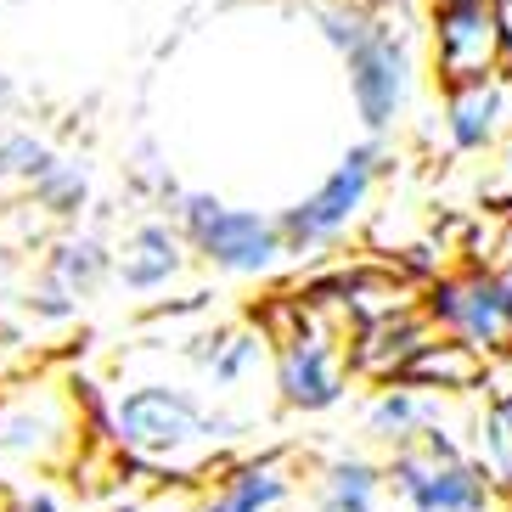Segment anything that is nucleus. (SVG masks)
<instances>
[{"mask_svg":"<svg viewBox=\"0 0 512 512\" xmlns=\"http://www.w3.org/2000/svg\"><path fill=\"white\" fill-rule=\"evenodd\" d=\"M113 434H119L124 451L147 456V462H197L203 451H214L220 439H231L226 417H209L186 389H169V383H141V389L119 394L113 406Z\"/></svg>","mask_w":512,"mask_h":512,"instance_id":"f257e3e1","label":"nucleus"},{"mask_svg":"<svg viewBox=\"0 0 512 512\" xmlns=\"http://www.w3.org/2000/svg\"><path fill=\"white\" fill-rule=\"evenodd\" d=\"M389 169H394V158H389V147H383L377 136H366L361 147H349L344 164L332 169V175L304 197V203H293V209L282 214L287 254H316V248H332V242H338L366 214V197H372V186L383 181Z\"/></svg>","mask_w":512,"mask_h":512,"instance_id":"f03ea898","label":"nucleus"},{"mask_svg":"<svg viewBox=\"0 0 512 512\" xmlns=\"http://www.w3.org/2000/svg\"><path fill=\"white\" fill-rule=\"evenodd\" d=\"M175 214H181L186 242L226 276H265L287 259L282 220H271L259 209H226L209 192H186Z\"/></svg>","mask_w":512,"mask_h":512,"instance_id":"7ed1b4c3","label":"nucleus"},{"mask_svg":"<svg viewBox=\"0 0 512 512\" xmlns=\"http://www.w3.org/2000/svg\"><path fill=\"white\" fill-rule=\"evenodd\" d=\"M428 46L439 85L496 79L507 62V12L501 0H428Z\"/></svg>","mask_w":512,"mask_h":512,"instance_id":"20e7f679","label":"nucleus"},{"mask_svg":"<svg viewBox=\"0 0 512 512\" xmlns=\"http://www.w3.org/2000/svg\"><path fill=\"white\" fill-rule=\"evenodd\" d=\"M422 310H428L434 327L479 344L484 355H507L512 349V282L496 271H479L473 265V271L439 276L422 293Z\"/></svg>","mask_w":512,"mask_h":512,"instance_id":"39448f33","label":"nucleus"},{"mask_svg":"<svg viewBox=\"0 0 512 512\" xmlns=\"http://www.w3.org/2000/svg\"><path fill=\"white\" fill-rule=\"evenodd\" d=\"M344 68H349V102L361 113L366 136H383L406 113L411 96V40L400 29V17H389V6L377 17V29L344 57Z\"/></svg>","mask_w":512,"mask_h":512,"instance_id":"423d86ee","label":"nucleus"},{"mask_svg":"<svg viewBox=\"0 0 512 512\" xmlns=\"http://www.w3.org/2000/svg\"><path fill=\"white\" fill-rule=\"evenodd\" d=\"M389 479L411 501V512H484L490 507V479L462 451H434V445L400 451Z\"/></svg>","mask_w":512,"mask_h":512,"instance_id":"0eeeda50","label":"nucleus"},{"mask_svg":"<svg viewBox=\"0 0 512 512\" xmlns=\"http://www.w3.org/2000/svg\"><path fill=\"white\" fill-rule=\"evenodd\" d=\"M276 389L293 411H327L344 400V361H338V344L316 321L304 316L293 332L276 338Z\"/></svg>","mask_w":512,"mask_h":512,"instance_id":"6e6552de","label":"nucleus"},{"mask_svg":"<svg viewBox=\"0 0 512 512\" xmlns=\"http://www.w3.org/2000/svg\"><path fill=\"white\" fill-rule=\"evenodd\" d=\"M484 355L479 344H467V338H422L417 355L406 361V372L394 377V383H411V389H439V394H462V389H479L484 383Z\"/></svg>","mask_w":512,"mask_h":512,"instance_id":"1a4fd4ad","label":"nucleus"},{"mask_svg":"<svg viewBox=\"0 0 512 512\" xmlns=\"http://www.w3.org/2000/svg\"><path fill=\"white\" fill-rule=\"evenodd\" d=\"M186 271V231H169L158 220L136 226L119 248V282L130 293H158Z\"/></svg>","mask_w":512,"mask_h":512,"instance_id":"9d476101","label":"nucleus"},{"mask_svg":"<svg viewBox=\"0 0 512 512\" xmlns=\"http://www.w3.org/2000/svg\"><path fill=\"white\" fill-rule=\"evenodd\" d=\"M501 119H507V96L496 79L445 85V136L456 152H484L501 136Z\"/></svg>","mask_w":512,"mask_h":512,"instance_id":"9b49d317","label":"nucleus"},{"mask_svg":"<svg viewBox=\"0 0 512 512\" xmlns=\"http://www.w3.org/2000/svg\"><path fill=\"white\" fill-rule=\"evenodd\" d=\"M107 276V254L102 242H62L57 254H51V287L40 293V310L46 316H68L74 310V299H85L96 282Z\"/></svg>","mask_w":512,"mask_h":512,"instance_id":"f8f14e48","label":"nucleus"},{"mask_svg":"<svg viewBox=\"0 0 512 512\" xmlns=\"http://www.w3.org/2000/svg\"><path fill=\"white\" fill-rule=\"evenodd\" d=\"M434 422H439L434 400H422L411 383H389V389L372 400V411H366V434L389 439V445H411V439H422Z\"/></svg>","mask_w":512,"mask_h":512,"instance_id":"ddd939ff","label":"nucleus"},{"mask_svg":"<svg viewBox=\"0 0 512 512\" xmlns=\"http://www.w3.org/2000/svg\"><path fill=\"white\" fill-rule=\"evenodd\" d=\"M282 496H287L282 462H248V467H237V473L220 484V496L203 501L197 512H271Z\"/></svg>","mask_w":512,"mask_h":512,"instance_id":"4468645a","label":"nucleus"},{"mask_svg":"<svg viewBox=\"0 0 512 512\" xmlns=\"http://www.w3.org/2000/svg\"><path fill=\"white\" fill-rule=\"evenodd\" d=\"M377 473L361 456H344V462L327 467V484H321V512H377Z\"/></svg>","mask_w":512,"mask_h":512,"instance_id":"2eb2a0df","label":"nucleus"},{"mask_svg":"<svg viewBox=\"0 0 512 512\" xmlns=\"http://www.w3.org/2000/svg\"><path fill=\"white\" fill-rule=\"evenodd\" d=\"M51 164H57V152H51L46 141L23 136V130L0 136V181H29V186H34Z\"/></svg>","mask_w":512,"mask_h":512,"instance_id":"dca6fc26","label":"nucleus"},{"mask_svg":"<svg viewBox=\"0 0 512 512\" xmlns=\"http://www.w3.org/2000/svg\"><path fill=\"white\" fill-rule=\"evenodd\" d=\"M34 197L46 203L51 214H74L79 203H85V169H74V164H51L40 181H34Z\"/></svg>","mask_w":512,"mask_h":512,"instance_id":"f3484780","label":"nucleus"},{"mask_svg":"<svg viewBox=\"0 0 512 512\" xmlns=\"http://www.w3.org/2000/svg\"><path fill=\"white\" fill-rule=\"evenodd\" d=\"M214 349H203V366L214 372V383H237L254 372L259 361V338H209Z\"/></svg>","mask_w":512,"mask_h":512,"instance_id":"a211bd4d","label":"nucleus"},{"mask_svg":"<svg viewBox=\"0 0 512 512\" xmlns=\"http://www.w3.org/2000/svg\"><path fill=\"white\" fill-rule=\"evenodd\" d=\"M484 473L512 479V406H496L484 417Z\"/></svg>","mask_w":512,"mask_h":512,"instance_id":"6ab92c4d","label":"nucleus"},{"mask_svg":"<svg viewBox=\"0 0 512 512\" xmlns=\"http://www.w3.org/2000/svg\"><path fill=\"white\" fill-rule=\"evenodd\" d=\"M6 107H12V85H6V79H0V113H6Z\"/></svg>","mask_w":512,"mask_h":512,"instance_id":"aec40b11","label":"nucleus"},{"mask_svg":"<svg viewBox=\"0 0 512 512\" xmlns=\"http://www.w3.org/2000/svg\"><path fill=\"white\" fill-rule=\"evenodd\" d=\"M372 6H400V0H372Z\"/></svg>","mask_w":512,"mask_h":512,"instance_id":"412c9836","label":"nucleus"}]
</instances>
